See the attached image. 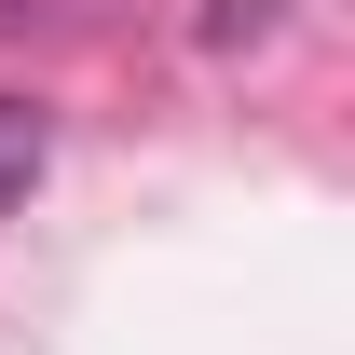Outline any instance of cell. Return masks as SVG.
Wrapping results in <instances>:
<instances>
[{"label":"cell","instance_id":"cell-1","mask_svg":"<svg viewBox=\"0 0 355 355\" xmlns=\"http://www.w3.org/2000/svg\"><path fill=\"white\" fill-rule=\"evenodd\" d=\"M42 164H55V123L28 110V96H0V219L42 191Z\"/></svg>","mask_w":355,"mask_h":355},{"label":"cell","instance_id":"cell-2","mask_svg":"<svg viewBox=\"0 0 355 355\" xmlns=\"http://www.w3.org/2000/svg\"><path fill=\"white\" fill-rule=\"evenodd\" d=\"M273 14H287V0H205V55H246V42H273Z\"/></svg>","mask_w":355,"mask_h":355},{"label":"cell","instance_id":"cell-3","mask_svg":"<svg viewBox=\"0 0 355 355\" xmlns=\"http://www.w3.org/2000/svg\"><path fill=\"white\" fill-rule=\"evenodd\" d=\"M0 28H14V0H0Z\"/></svg>","mask_w":355,"mask_h":355}]
</instances>
